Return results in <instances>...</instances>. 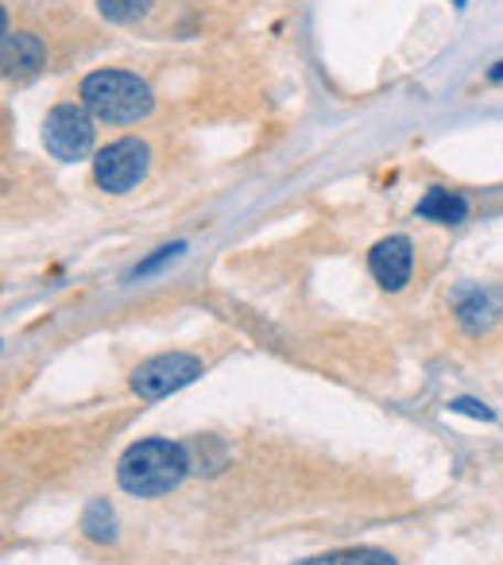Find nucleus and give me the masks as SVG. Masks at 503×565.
Returning a JSON list of instances; mask_svg holds the SVG:
<instances>
[{
	"instance_id": "nucleus-8",
	"label": "nucleus",
	"mask_w": 503,
	"mask_h": 565,
	"mask_svg": "<svg viewBox=\"0 0 503 565\" xmlns=\"http://www.w3.org/2000/svg\"><path fill=\"white\" fill-rule=\"evenodd\" d=\"M418 217L438 221V225H461V221L469 217V202H464L457 190L434 186V190H426L422 202H418Z\"/></svg>"
},
{
	"instance_id": "nucleus-2",
	"label": "nucleus",
	"mask_w": 503,
	"mask_h": 565,
	"mask_svg": "<svg viewBox=\"0 0 503 565\" xmlns=\"http://www.w3.org/2000/svg\"><path fill=\"white\" fill-rule=\"evenodd\" d=\"M82 105L105 125H132L151 113V89L128 71H94L82 82Z\"/></svg>"
},
{
	"instance_id": "nucleus-11",
	"label": "nucleus",
	"mask_w": 503,
	"mask_h": 565,
	"mask_svg": "<svg viewBox=\"0 0 503 565\" xmlns=\"http://www.w3.org/2000/svg\"><path fill=\"white\" fill-rule=\"evenodd\" d=\"M97 4L113 24H136L151 9V0H97Z\"/></svg>"
},
{
	"instance_id": "nucleus-7",
	"label": "nucleus",
	"mask_w": 503,
	"mask_h": 565,
	"mask_svg": "<svg viewBox=\"0 0 503 565\" xmlns=\"http://www.w3.org/2000/svg\"><path fill=\"white\" fill-rule=\"evenodd\" d=\"M43 66V43L28 32L4 35V74L9 78H28Z\"/></svg>"
},
{
	"instance_id": "nucleus-4",
	"label": "nucleus",
	"mask_w": 503,
	"mask_h": 565,
	"mask_svg": "<svg viewBox=\"0 0 503 565\" xmlns=\"http://www.w3.org/2000/svg\"><path fill=\"white\" fill-rule=\"evenodd\" d=\"M202 376V361L190 353H163V356H151V361H143L140 369L132 372V392L140 395V399H167L171 392H179V387L194 384V380Z\"/></svg>"
},
{
	"instance_id": "nucleus-9",
	"label": "nucleus",
	"mask_w": 503,
	"mask_h": 565,
	"mask_svg": "<svg viewBox=\"0 0 503 565\" xmlns=\"http://www.w3.org/2000/svg\"><path fill=\"white\" fill-rule=\"evenodd\" d=\"M295 565H395V557L384 554V550H338V554L302 557Z\"/></svg>"
},
{
	"instance_id": "nucleus-10",
	"label": "nucleus",
	"mask_w": 503,
	"mask_h": 565,
	"mask_svg": "<svg viewBox=\"0 0 503 565\" xmlns=\"http://www.w3.org/2000/svg\"><path fill=\"white\" fill-rule=\"evenodd\" d=\"M82 531H86V539L94 542H113L117 539V515H113V508L105 500H94L86 508V515H82Z\"/></svg>"
},
{
	"instance_id": "nucleus-5",
	"label": "nucleus",
	"mask_w": 503,
	"mask_h": 565,
	"mask_svg": "<svg viewBox=\"0 0 503 565\" xmlns=\"http://www.w3.org/2000/svg\"><path fill=\"white\" fill-rule=\"evenodd\" d=\"M143 174H148V143L132 140V136L128 140H113L94 159L97 186L109 190V194H128Z\"/></svg>"
},
{
	"instance_id": "nucleus-12",
	"label": "nucleus",
	"mask_w": 503,
	"mask_h": 565,
	"mask_svg": "<svg viewBox=\"0 0 503 565\" xmlns=\"http://www.w3.org/2000/svg\"><path fill=\"white\" fill-rule=\"evenodd\" d=\"M182 248H186V244H171V248H159L156 256H151V259H143V264L136 267L132 275H136V279H143V275H151V271H156V267H163L167 259H174V256H179Z\"/></svg>"
},
{
	"instance_id": "nucleus-1",
	"label": "nucleus",
	"mask_w": 503,
	"mask_h": 565,
	"mask_svg": "<svg viewBox=\"0 0 503 565\" xmlns=\"http://www.w3.org/2000/svg\"><path fill=\"white\" fill-rule=\"evenodd\" d=\"M186 472H190L186 446H179V441H171V438L136 441L117 461L120 488H125L128 495H140V500L174 492V488L186 480Z\"/></svg>"
},
{
	"instance_id": "nucleus-14",
	"label": "nucleus",
	"mask_w": 503,
	"mask_h": 565,
	"mask_svg": "<svg viewBox=\"0 0 503 565\" xmlns=\"http://www.w3.org/2000/svg\"><path fill=\"white\" fill-rule=\"evenodd\" d=\"M492 82H503V63H500V66H495V71H492Z\"/></svg>"
},
{
	"instance_id": "nucleus-6",
	"label": "nucleus",
	"mask_w": 503,
	"mask_h": 565,
	"mask_svg": "<svg viewBox=\"0 0 503 565\" xmlns=\"http://www.w3.org/2000/svg\"><path fill=\"white\" fill-rule=\"evenodd\" d=\"M368 267L384 291H399L403 282L410 279V267H415V248H410L407 236H387V241H379L372 248Z\"/></svg>"
},
{
	"instance_id": "nucleus-3",
	"label": "nucleus",
	"mask_w": 503,
	"mask_h": 565,
	"mask_svg": "<svg viewBox=\"0 0 503 565\" xmlns=\"http://www.w3.org/2000/svg\"><path fill=\"white\" fill-rule=\"evenodd\" d=\"M43 148L63 163L86 159L89 148H94V120L86 117V109L71 102L55 105L43 120Z\"/></svg>"
},
{
	"instance_id": "nucleus-13",
	"label": "nucleus",
	"mask_w": 503,
	"mask_h": 565,
	"mask_svg": "<svg viewBox=\"0 0 503 565\" xmlns=\"http://www.w3.org/2000/svg\"><path fill=\"white\" fill-rule=\"evenodd\" d=\"M453 411H464V415H477V418H484V423H492V411L480 407V403H472V399H457Z\"/></svg>"
}]
</instances>
